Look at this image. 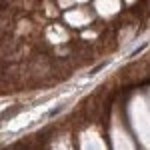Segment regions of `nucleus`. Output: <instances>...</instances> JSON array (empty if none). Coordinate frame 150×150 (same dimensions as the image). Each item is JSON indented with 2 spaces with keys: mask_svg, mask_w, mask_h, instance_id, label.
<instances>
[{
  "mask_svg": "<svg viewBox=\"0 0 150 150\" xmlns=\"http://www.w3.org/2000/svg\"><path fill=\"white\" fill-rule=\"evenodd\" d=\"M6 6H8V4H4V2H0V12L4 10V8H6Z\"/></svg>",
  "mask_w": 150,
  "mask_h": 150,
  "instance_id": "f03ea898",
  "label": "nucleus"
},
{
  "mask_svg": "<svg viewBox=\"0 0 150 150\" xmlns=\"http://www.w3.org/2000/svg\"><path fill=\"white\" fill-rule=\"evenodd\" d=\"M18 112H20V108H18V106H16V108H6V110L0 114V120H4V118H12V116L18 114Z\"/></svg>",
  "mask_w": 150,
  "mask_h": 150,
  "instance_id": "f257e3e1",
  "label": "nucleus"
}]
</instances>
